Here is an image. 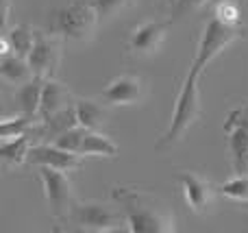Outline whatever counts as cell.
Listing matches in <instances>:
<instances>
[{
    "instance_id": "obj_8",
    "label": "cell",
    "mask_w": 248,
    "mask_h": 233,
    "mask_svg": "<svg viewBox=\"0 0 248 233\" xmlns=\"http://www.w3.org/2000/svg\"><path fill=\"white\" fill-rule=\"evenodd\" d=\"M229 135V153H231L235 174H248V107L235 109L224 122Z\"/></svg>"
},
{
    "instance_id": "obj_26",
    "label": "cell",
    "mask_w": 248,
    "mask_h": 233,
    "mask_svg": "<svg viewBox=\"0 0 248 233\" xmlns=\"http://www.w3.org/2000/svg\"><path fill=\"white\" fill-rule=\"evenodd\" d=\"M216 17H220L227 24H240V9H237L235 2L231 0H222L216 7Z\"/></svg>"
},
{
    "instance_id": "obj_2",
    "label": "cell",
    "mask_w": 248,
    "mask_h": 233,
    "mask_svg": "<svg viewBox=\"0 0 248 233\" xmlns=\"http://www.w3.org/2000/svg\"><path fill=\"white\" fill-rule=\"evenodd\" d=\"M201 113L202 107H201V90H198V72L194 68H189L187 77H185L183 85L179 90V96H176L170 124H168L166 133L161 135V140L157 142V151H168L174 144H179L189 131V126L196 124Z\"/></svg>"
},
{
    "instance_id": "obj_15",
    "label": "cell",
    "mask_w": 248,
    "mask_h": 233,
    "mask_svg": "<svg viewBox=\"0 0 248 233\" xmlns=\"http://www.w3.org/2000/svg\"><path fill=\"white\" fill-rule=\"evenodd\" d=\"M72 105L78 126H83L87 131H100V126L105 124V118H107V111H105L103 105L90 98H78Z\"/></svg>"
},
{
    "instance_id": "obj_16",
    "label": "cell",
    "mask_w": 248,
    "mask_h": 233,
    "mask_svg": "<svg viewBox=\"0 0 248 233\" xmlns=\"http://www.w3.org/2000/svg\"><path fill=\"white\" fill-rule=\"evenodd\" d=\"M118 146L103 135L100 131H85V138L81 144V157H118Z\"/></svg>"
},
{
    "instance_id": "obj_17",
    "label": "cell",
    "mask_w": 248,
    "mask_h": 233,
    "mask_svg": "<svg viewBox=\"0 0 248 233\" xmlns=\"http://www.w3.org/2000/svg\"><path fill=\"white\" fill-rule=\"evenodd\" d=\"M26 153H29V133L17 135L13 140H2L0 144V164L17 168L26 164Z\"/></svg>"
},
{
    "instance_id": "obj_5",
    "label": "cell",
    "mask_w": 248,
    "mask_h": 233,
    "mask_svg": "<svg viewBox=\"0 0 248 233\" xmlns=\"http://www.w3.org/2000/svg\"><path fill=\"white\" fill-rule=\"evenodd\" d=\"M96 26H98V16L90 0H77L68 4L65 9L55 13L52 31L63 39H74V42H87L92 39Z\"/></svg>"
},
{
    "instance_id": "obj_27",
    "label": "cell",
    "mask_w": 248,
    "mask_h": 233,
    "mask_svg": "<svg viewBox=\"0 0 248 233\" xmlns=\"http://www.w3.org/2000/svg\"><path fill=\"white\" fill-rule=\"evenodd\" d=\"M9 11H11V0H0V31H4V26H7Z\"/></svg>"
},
{
    "instance_id": "obj_3",
    "label": "cell",
    "mask_w": 248,
    "mask_h": 233,
    "mask_svg": "<svg viewBox=\"0 0 248 233\" xmlns=\"http://www.w3.org/2000/svg\"><path fill=\"white\" fill-rule=\"evenodd\" d=\"M65 225H74L78 231H90V233H109V231H120L126 225L120 207H111L107 203H96V201H85V203H74L70 207L68 220Z\"/></svg>"
},
{
    "instance_id": "obj_9",
    "label": "cell",
    "mask_w": 248,
    "mask_h": 233,
    "mask_svg": "<svg viewBox=\"0 0 248 233\" xmlns=\"http://www.w3.org/2000/svg\"><path fill=\"white\" fill-rule=\"evenodd\" d=\"M26 164H31V166H48V168L70 172V170L81 168L83 157L77 155V153L63 151V148L55 146V144L50 142V144H35V146H29V153H26Z\"/></svg>"
},
{
    "instance_id": "obj_13",
    "label": "cell",
    "mask_w": 248,
    "mask_h": 233,
    "mask_svg": "<svg viewBox=\"0 0 248 233\" xmlns=\"http://www.w3.org/2000/svg\"><path fill=\"white\" fill-rule=\"evenodd\" d=\"M68 105H72V96H70L68 87H65L63 83L55 81V78H46V81H44V87H42V98H39L37 122L55 116L57 111L65 109Z\"/></svg>"
},
{
    "instance_id": "obj_11",
    "label": "cell",
    "mask_w": 248,
    "mask_h": 233,
    "mask_svg": "<svg viewBox=\"0 0 248 233\" xmlns=\"http://www.w3.org/2000/svg\"><path fill=\"white\" fill-rule=\"evenodd\" d=\"M144 96V87H141V81L133 74H122V77H116L113 81H109L103 90V100L109 105H116V107H122V105H135L141 100Z\"/></svg>"
},
{
    "instance_id": "obj_30",
    "label": "cell",
    "mask_w": 248,
    "mask_h": 233,
    "mask_svg": "<svg viewBox=\"0 0 248 233\" xmlns=\"http://www.w3.org/2000/svg\"><path fill=\"white\" fill-rule=\"evenodd\" d=\"M242 209H244V212H248V201H244V203H242Z\"/></svg>"
},
{
    "instance_id": "obj_14",
    "label": "cell",
    "mask_w": 248,
    "mask_h": 233,
    "mask_svg": "<svg viewBox=\"0 0 248 233\" xmlns=\"http://www.w3.org/2000/svg\"><path fill=\"white\" fill-rule=\"evenodd\" d=\"M44 81H46L44 77L33 74L29 81H24V83H20V85H17L16 98H13V100H16V111L22 113V116H26L29 120H33V122H37L39 98H42Z\"/></svg>"
},
{
    "instance_id": "obj_22",
    "label": "cell",
    "mask_w": 248,
    "mask_h": 233,
    "mask_svg": "<svg viewBox=\"0 0 248 233\" xmlns=\"http://www.w3.org/2000/svg\"><path fill=\"white\" fill-rule=\"evenodd\" d=\"M85 131L83 126L74 124L72 129L63 131L61 135H57L55 140H52V144L59 148H63V151H70V153H77V155H81V144H83V138H85Z\"/></svg>"
},
{
    "instance_id": "obj_25",
    "label": "cell",
    "mask_w": 248,
    "mask_h": 233,
    "mask_svg": "<svg viewBox=\"0 0 248 233\" xmlns=\"http://www.w3.org/2000/svg\"><path fill=\"white\" fill-rule=\"evenodd\" d=\"M207 0H174L172 4V11H170V22H179L183 17H187L189 13H194L196 9H201Z\"/></svg>"
},
{
    "instance_id": "obj_19",
    "label": "cell",
    "mask_w": 248,
    "mask_h": 233,
    "mask_svg": "<svg viewBox=\"0 0 248 233\" xmlns=\"http://www.w3.org/2000/svg\"><path fill=\"white\" fill-rule=\"evenodd\" d=\"M42 122V135H46L48 140H55L57 135H61L63 131L72 129L77 124V116H74V105H68L65 109L57 111L55 116L46 118V120H39Z\"/></svg>"
},
{
    "instance_id": "obj_7",
    "label": "cell",
    "mask_w": 248,
    "mask_h": 233,
    "mask_svg": "<svg viewBox=\"0 0 248 233\" xmlns=\"http://www.w3.org/2000/svg\"><path fill=\"white\" fill-rule=\"evenodd\" d=\"M31 72L44 78H52L61 63V37L59 35H44L35 33L33 48L26 55Z\"/></svg>"
},
{
    "instance_id": "obj_6",
    "label": "cell",
    "mask_w": 248,
    "mask_h": 233,
    "mask_svg": "<svg viewBox=\"0 0 248 233\" xmlns=\"http://www.w3.org/2000/svg\"><path fill=\"white\" fill-rule=\"evenodd\" d=\"M37 174H39V181H42L50 214L65 225L70 207H72V183H70L68 174L63 170H55V168H48V166H39Z\"/></svg>"
},
{
    "instance_id": "obj_28",
    "label": "cell",
    "mask_w": 248,
    "mask_h": 233,
    "mask_svg": "<svg viewBox=\"0 0 248 233\" xmlns=\"http://www.w3.org/2000/svg\"><path fill=\"white\" fill-rule=\"evenodd\" d=\"M7 55H11V46H9L7 33L0 31V57H7Z\"/></svg>"
},
{
    "instance_id": "obj_23",
    "label": "cell",
    "mask_w": 248,
    "mask_h": 233,
    "mask_svg": "<svg viewBox=\"0 0 248 233\" xmlns=\"http://www.w3.org/2000/svg\"><path fill=\"white\" fill-rule=\"evenodd\" d=\"M220 194H224L227 199L240 201V203L248 201V174H237V177L229 179L227 183H222Z\"/></svg>"
},
{
    "instance_id": "obj_10",
    "label": "cell",
    "mask_w": 248,
    "mask_h": 233,
    "mask_svg": "<svg viewBox=\"0 0 248 233\" xmlns=\"http://www.w3.org/2000/svg\"><path fill=\"white\" fill-rule=\"evenodd\" d=\"M176 181L183 187L185 203L194 214H205L209 209L211 199H214V187L205 177L189 172V170H181L176 172Z\"/></svg>"
},
{
    "instance_id": "obj_20",
    "label": "cell",
    "mask_w": 248,
    "mask_h": 233,
    "mask_svg": "<svg viewBox=\"0 0 248 233\" xmlns=\"http://www.w3.org/2000/svg\"><path fill=\"white\" fill-rule=\"evenodd\" d=\"M7 39L13 55H20L26 59V55H29V50L33 48V42H35V31L29 24H17L7 33Z\"/></svg>"
},
{
    "instance_id": "obj_21",
    "label": "cell",
    "mask_w": 248,
    "mask_h": 233,
    "mask_svg": "<svg viewBox=\"0 0 248 233\" xmlns=\"http://www.w3.org/2000/svg\"><path fill=\"white\" fill-rule=\"evenodd\" d=\"M35 124H37V122L29 120V118L22 116V113H16V116H11V118H4V120H0V142L29 133Z\"/></svg>"
},
{
    "instance_id": "obj_18",
    "label": "cell",
    "mask_w": 248,
    "mask_h": 233,
    "mask_svg": "<svg viewBox=\"0 0 248 233\" xmlns=\"http://www.w3.org/2000/svg\"><path fill=\"white\" fill-rule=\"evenodd\" d=\"M0 77H2L4 81H9L11 85H20V83L29 81V78L33 77V72H31L24 57L11 52V55H7V57H0Z\"/></svg>"
},
{
    "instance_id": "obj_29",
    "label": "cell",
    "mask_w": 248,
    "mask_h": 233,
    "mask_svg": "<svg viewBox=\"0 0 248 233\" xmlns=\"http://www.w3.org/2000/svg\"><path fill=\"white\" fill-rule=\"evenodd\" d=\"M11 116H16V113L9 109V105L4 103L2 98H0V120H4V118H11Z\"/></svg>"
},
{
    "instance_id": "obj_12",
    "label": "cell",
    "mask_w": 248,
    "mask_h": 233,
    "mask_svg": "<svg viewBox=\"0 0 248 233\" xmlns=\"http://www.w3.org/2000/svg\"><path fill=\"white\" fill-rule=\"evenodd\" d=\"M163 39H166V24L163 22H144L128 37V50L140 57L155 55L163 44Z\"/></svg>"
},
{
    "instance_id": "obj_4",
    "label": "cell",
    "mask_w": 248,
    "mask_h": 233,
    "mask_svg": "<svg viewBox=\"0 0 248 233\" xmlns=\"http://www.w3.org/2000/svg\"><path fill=\"white\" fill-rule=\"evenodd\" d=\"M240 37H244V29L240 24H227V22H222L216 16L209 17L205 29H202L201 39H198V50H196V57H194L192 68L201 74L224 48L231 46Z\"/></svg>"
},
{
    "instance_id": "obj_1",
    "label": "cell",
    "mask_w": 248,
    "mask_h": 233,
    "mask_svg": "<svg viewBox=\"0 0 248 233\" xmlns=\"http://www.w3.org/2000/svg\"><path fill=\"white\" fill-rule=\"evenodd\" d=\"M111 199L126 218V229L133 233H172L176 231L170 207L155 194L137 187H113Z\"/></svg>"
},
{
    "instance_id": "obj_24",
    "label": "cell",
    "mask_w": 248,
    "mask_h": 233,
    "mask_svg": "<svg viewBox=\"0 0 248 233\" xmlns=\"http://www.w3.org/2000/svg\"><path fill=\"white\" fill-rule=\"evenodd\" d=\"M90 4L94 7L98 20H107V17H113L116 13H120L128 4V0H90Z\"/></svg>"
}]
</instances>
